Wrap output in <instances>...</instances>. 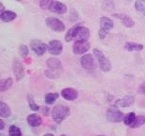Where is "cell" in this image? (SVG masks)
Segmentation results:
<instances>
[{
  "instance_id": "cell-1",
  "label": "cell",
  "mask_w": 145,
  "mask_h": 136,
  "mask_svg": "<svg viewBox=\"0 0 145 136\" xmlns=\"http://www.w3.org/2000/svg\"><path fill=\"white\" fill-rule=\"evenodd\" d=\"M89 37V28H87L82 26H74L72 27L70 30H68V32L66 33L65 36V41L66 42H71L72 40H76V41H87Z\"/></svg>"
},
{
  "instance_id": "cell-2",
  "label": "cell",
  "mask_w": 145,
  "mask_h": 136,
  "mask_svg": "<svg viewBox=\"0 0 145 136\" xmlns=\"http://www.w3.org/2000/svg\"><path fill=\"white\" fill-rule=\"evenodd\" d=\"M47 66L48 70H46L44 73L46 77L50 79H56L59 77L60 72L62 71V63L59 59L56 58H50L47 60Z\"/></svg>"
},
{
  "instance_id": "cell-3",
  "label": "cell",
  "mask_w": 145,
  "mask_h": 136,
  "mask_svg": "<svg viewBox=\"0 0 145 136\" xmlns=\"http://www.w3.org/2000/svg\"><path fill=\"white\" fill-rule=\"evenodd\" d=\"M70 114V109L64 104H57L52 110V117L56 123H61Z\"/></svg>"
},
{
  "instance_id": "cell-4",
  "label": "cell",
  "mask_w": 145,
  "mask_h": 136,
  "mask_svg": "<svg viewBox=\"0 0 145 136\" xmlns=\"http://www.w3.org/2000/svg\"><path fill=\"white\" fill-rule=\"evenodd\" d=\"M93 53L96 57V59L98 60V62H99V66L101 68V70L104 72H108L111 69V63H110L109 60L106 58L102 51L100 49L94 48L93 49Z\"/></svg>"
},
{
  "instance_id": "cell-5",
  "label": "cell",
  "mask_w": 145,
  "mask_h": 136,
  "mask_svg": "<svg viewBox=\"0 0 145 136\" xmlns=\"http://www.w3.org/2000/svg\"><path fill=\"white\" fill-rule=\"evenodd\" d=\"M123 118V114L120 110H118V108H116V107H110L108 110V112H106V119H108L109 122L118 123V122H121Z\"/></svg>"
},
{
  "instance_id": "cell-6",
  "label": "cell",
  "mask_w": 145,
  "mask_h": 136,
  "mask_svg": "<svg viewBox=\"0 0 145 136\" xmlns=\"http://www.w3.org/2000/svg\"><path fill=\"white\" fill-rule=\"evenodd\" d=\"M46 25L48 26V28H50L52 30L56 31V32H62L65 30L64 24L56 17H48L46 19Z\"/></svg>"
},
{
  "instance_id": "cell-7",
  "label": "cell",
  "mask_w": 145,
  "mask_h": 136,
  "mask_svg": "<svg viewBox=\"0 0 145 136\" xmlns=\"http://www.w3.org/2000/svg\"><path fill=\"white\" fill-rule=\"evenodd\" d=\"M89 47H91V45L88 41L81 40V41H76L74 43V46H72V51L75 55H81L86 53Z\"/></svg>"
},
{
  "instance_id": "cell-8",
  "label": "cell",
  "mask_w": 145,
  "mask_h": 136,
  "mask_svg": "<svg viewBox=\"0 0 145 136\" xmlns=\"http://www.w3.org/2000/svg\"><path fill=\"white\" fill-rule=\"evenodd\" d=\"M80 62H81L82 67L85 69V70L89 72H92L94 70L95 63H94L93 57H92L91 54L83 55V57L81 58V60H80Z\"/></svg>"
},
{
  "instance_id": "cell-9",
  "label": "cell",
  "mask_w": 145,
  "mask_h": 136,
  "mask_svg": "<svg viewBox=\"0 0 145 136\" xmlns=\"http://www.w3.org/2000/svg\"><path fill=\"white\" fill-rule=\"evenodd\" d=\"M30 47L38 56L43 55L45 53L46 49H47L46 45L44 43H42V41H40V40H33V41L30 43Z\"/></svg>"
},
{
  "instance_id": "cell-10",
  "label": "cell",
  "mask_w": 145,
  "mask_h": 136,
  "mask_svg": "<svg viewBox=\"0 0 145 136\" xmlns=\"http://www.w3.org/2000/svg\"><path fill=\"white\" fill-rule=\"evenodd\" d=\"M13 73L15 75V78L17 80H21L24 78L25 72H24V66H23L22 62H20L18 59H14L12 63Z\"/></svg>"
},
{
  "instance_id": "cell-11",
  "label": "cell",
  "mask_w": 145,
  "mask_h": 136,
  "mask_svg": "<svg viewBox=\"0 0 145 136\" xmlns=\"http://www.w3.org/2000/svg\"><path fill=\"white\" fill-rule=\"evenodd\" d=\"M48 10L50 11L51 12H53V13L64 14V13H66V11H67V7H66V6L61 2L53 1Z\"/></svg>"
},
{
  "instance_id": "cell-12",
  "label": "cell",
  "mask_w": 145,
  "mask_h": 136,
  "mask_svg": "<svg viewBox=\"0 0 145 136\" xmlns=\"http://www.w3.org/2000/svg\"><path fill=\"white\" fill-rule=\"evenodd\" d=\"M48 51L51 55H59L62 52V44L57 40L50 41L48 44Z\"/></svg>"
},
{
  "instance_id": "cell-13",
  "label": "cell",
  "mask_w": 145,
  "mask_h": 136,
  "mask_svg": "<svg viewBox=\"0 0 145 136\" xmlns=\"http://www.w3.org/2000/svg\"><path fill=\"white\" fill-rule=\"evenodd\" d=\"M61 95L66 100L72 101L76 99L78 97V93L74 88H65L61 91Z\"/></svg>"
},
{
  "instance_id": "cell-14",
  "label": "cell",
  "mask_w": 145,
  "mask_h": 136,
  "mask_svg": "<svg viewBox=\"0 0 145 136\" xmlns=\"http://www.w3.org/2000/svg\"><path fill=\"white\" fill-rule=\"evenodd\" d=\"M134 97L132 95H127V97H124L121 99H119L116 101V105L123 107V108H126V107H130L134 104Z\"/></svg>"
},
{
  "instance_id": "cell-15",
  "label": "cell",
  "mask_w": 145,
  "mask_h": 136,
  "mask_svg": "<svg viewBox=\"0 0 145 136\" xmlns=\"http://www.w3.org/2000/svg\"><path fill=\"white\" fill-rule=\"evenodd\" d=\"M114 16L120 19L121 21L123 22L124 27H126V28H132L135 24L131 17L126 15V14H114Z\"/></svg>"
},
{
  "instance_id": "cell-16",
  "label": "cell",
  "mask_w": 145,
  "mask_h": 136,
  "mask_svg": "<svg viewBox=\"0 0 145 136\" xmlns=\"http://www.w3.org/2000/svg\"><path fill=\"white\" fill-rule=\"evenodd\" d=\"M17 17V14L13 11H4L0 13V19L2 20L3 22H10L14 20Z\"/></svg>"
},
{
  "instance_id": "cell-17",
  "label": "cell",
  "mask_w": 145,
  "mask_h": 136,
  "mask_svg": "<svg viewBox=\"0 0 145 136\" xmlns=\"http://www.w3.org/2000/svg\"><path fill=\"white\" fill-rule=\"evenodd\" d=\"M42 120L38 114H30L27 116V123L31 127H39L42 124Z\"/></svg>"
},
{
  "instance_id": "cell-18",
  "label": "cell",
  "mask_w": 145,
  "mask_h": 136,
  "mask_svg": "<svg viewBox=\"0 0 145 136\" xmlns=\"http://www.w3.org/2000/svg\"><path fill=\"white\" fill-rule=\"evenodd\" d=\"M124 48L127 51H140L143 49V45L138 44V43H133V42H127L124 45Z\"/></svg>"
},
{
  "instance_id": "cell-19",
  "label": "cell",
  "mask_w": 145,
  "mask_h": 136,
  "mask_svg": "<svg viewBox=\"0 0 145 136\" xmlns=\"http://www.w3.org/2000/svg\"><path fill=\"white\" fill-rule=\"evenodd\" d=\"M100 25H101V28H104V30H108V31L111 30V28H113V22L108 17H105V16L101 17Z\"/></svg>"
},
{
  "instance_id": "cell-20",
  "label": "cell",
  "mask_w": 145,
  "mask_h": 136,
  "mask_svg": "<svg viewBox=\"0 0 145 136\" xmlns=\"http://www.w3.org/2000/svg\"><path fill=\"white\" fill-rule=\"evenodd\" d=\"M12 83H13L12 79H10V78L0 80V92H5L8 90L11 87Z\"/></svg>"
},
{
  "instance_id": "cell-21",
  "label": "cell",
  "mask_w": 145,
  "mask_h": 136,
  "mask_svg": "<svg viewBox=\"0 0 145 136\" xmlns=\"http://www.w3.org/2000/svg\"><path fill=\"white\" fill-rule=\"evenodd\" d=\"M11 111L7 104L4 102H0V115L2 117H10Z\"/></svg>"
},
{
  "instance_id": "cell-22",
  "label": "cell",
  "mask_w": 145,
  "mask_h": 136,
  "mask_svg": "<svg viewBox=\"0 0 145 136\" xmlns=\"http://www.w3.org/2000/svg\"><path fill=\"white\" fill-rule=\"evenodd\" d=\"M59 94L57 93H49V94L45 95L44 97V101L46 104H49V105H51V104H53L55 101H56L57 98H59Z\"/></svg>"
},
{
  "instance_id": "cell-23",
  "label": "cell",
  "mask_w": 145,
  "mask_h": 136,
  "mask_svg": "<svg viewBox=\"0 0 145 136\" xmlns=\"http://www.w3.org/2000/svg\"><path fill=\"white\" fill-rule=\"evenodd\" d=\"M135 9L138 13L145 16V0H137L135 3Z\"/></svg>"
},
{
  "instance_id": "cell-24",
  "label": "cell",
  "mask_w": 145,
  "mask_h": 136,
  "mask_svg": "<svg viewBox=\"0 0 145 136\" xmlns=\"http://www.w3.org/2000/svg\"><path fill=\"white\" fill-rule=\"evenodd\" d=\"M144 124H145V116H143V115H138V116H136L134 122L131 124L130 127L133 129H136L138 128V127H141Z\"/></svg>"
},
{
  "instance_id": "cell-25",
  "label": "cell",
  "mask_w": 145,
  "mask_h": 136,
  "mask_svg": "<svg viewBox=\"0 0 145 136\" xmlns=\"http://www.w3.org/2000/svg\"><path fill=\"white\" fill-rule=\"evenodd\" d=\"M8 135L10 136H22L21 129L15 125L10 126V129H8Z\"/></svg>"
},
{
  "instance_id": "cell-26",
  "label": "cell",
  "mask_w": 145,
  "mask_h": 136,
  "mask_svg": "<svg viewBox=\"0 0 145 136\" xmlns=\"http://www.w3.org/2000/svg\"><path fill=\"white\" fill-rule=\"evenodd\" d=\"M136 118V114H134V112H129L128 114H126L125 116L123 117V122L125 125H128V126H131V124L134 122Z\"/></svg>"
},
{
  "instance_id": "cell-27",
  "label": "cell",
  "mask_w": 145,
  "mask_h": 136,
  "mask_svg": "<svg viewBox=\"0 0 145 136\" xmlns=\"http://www.w3.org/2000/svg\"><path fill=\"white\" fill-rule=\"evenodd\" d=\"M27 101H28V105H29V108L32 110V111L36 112L39 111L40 107L38 106V104L34 101V98L32 97V95H28L27 97Z\"/></svg>"
},
{
  "instance_id": "cell-28",
  "label": "cell",
  "mask_w": 145,
  "mask_h": 136,
  "mask_svg": "<svg viewBox=\"0 0 145 136\" xmlns=\"http://www.w3.org/2000/svg\"><path fill=\"white\" fill-rule=\"evenodd\" d=\"M38 2H39L40 7L43 9V10H45V9H49L53 0H38Z\"/></svg>"
},
{
  "instance_id": "cell-29",
  "label": "cell",
  "mask_w": 145,
  "mask_h": 136,
  "mask_svg": "<svg viewBox=\"0 0 145 136\" xmlns=\"http://www.w3.org/2000/svg\"><path fill=\"white\" fill-rule=\"evenodd\" d=\"M19 53L22 57H27L28 55V48L27 45H22L19 48Z\"/></svg>"
},
{
  "instance_id": "cell-30",
  "label": "cell",
  "mask_w": 145,
  "mask_h": 136,
  "mask_svg": "<svg viewBox=\"0 0 145 136\" xmlns=\"http://www.w3.org/2000/svg\"><path fill=\"white\" fill-rule=\"evenodd\" d=\"M108 30H104V28H100V30H99V37H100V39L106 38V36L108 35Z\"/></svg>"
},
{
  "instance_id": "cell-31",
  "label": "cell",
  "mask_w": 145,
  "mask_h": 136,
  "mask_svg": "<svg viewBox=\"0 0 145 136\" xmlns=\"http://www.w3.org/2000/svg\"><path fill=\"white\" fill-rule=\"evenodd\" d=\"M138 93H140V94L145 95V82L141 83L140 86L138 87Z\"/></svg>"
},
{
  "instance_id": "cell-32",
  "label": "cell",
  "mask_w": 145,
  "mask_h": 136,
  "mask_svg": "<svg viewBox=\"0 0 145 136\" xmlns=\"http://www.w3.org/2000/svg\"><path fill=\"white\" fill-rule=\"evenodd\" d=\"M0 124H1V128H0V129H4V126H5L4 121H3V120H0Z\"/></svg>"
},
{
  "instance_id": "cell-33",
  "label": "cell",
  "mask_w": 145,
  "mask_h": 136,
  "mask_svg": "<svg viewBox=\"0 0 145 136\" xmlns=\"http://www.w3.org/2000/svg\"><path fill=\"white\" fill-rule=\"evenodd\" d=\"M43 136H54L53 134H51V133H47V134H44Z\"/></svg>"
},
{
  "instance_id": "cell-34",
  "label": "cell",
  "mask_w": 145,
  "mask_h": 136,
  "mask_svg": "<svg viewBox=\"0 0 145 136\" xmlns=\"http://www.w3.org/2000/svg\"><path fill=\"white\" fill-rule=\"evenodd\" d=\"M60 136H67V135H65V134H62V135H60Z\"/></svg>"
},
{
  "instance_id": "cell-35",
  "label": "cell",
  "mask_w": 145,
  "mask_h": 136,
  "mask_svg": "<svg viewBox=\"0 0 145 136\" xmlns=\"http://www.w3.org/2000/svg\"><path fill=\"white\" fill-rule=\"evenodd\" d=\"M97 136H105V135H97Z\"/></svg>"
},
{
  "instance_id": "cell-36",
  "label": "cell",
  "mask_w": 145,
  "mask_h": 136,
  "mask_svg": "<svg viewBox=\"0 0 145 136\" xmlns=\"http://www.w3.org/2000/svg\"><path fill=\"white\" fill-rule=\"evenodd\" d=\"M126 1H130V0H126Z\"/></svg>"
}]
</instances>
